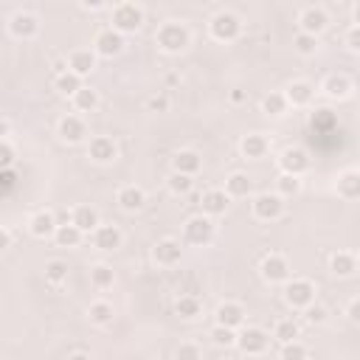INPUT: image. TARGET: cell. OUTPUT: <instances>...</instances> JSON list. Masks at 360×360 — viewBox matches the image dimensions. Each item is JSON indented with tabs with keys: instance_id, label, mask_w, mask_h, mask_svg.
<instances>
[{
	"instance_id": "cell-13",
	"label": "cell",
	"mask_w": 360,
	"mask_h": 360,
	"mask_svg": "<svg viewBox=\"0 0 360 360\" xmlns=\"http://www.w3.org/2000/svg\"><path fill=\"white\" fill-rule=\"evenodd\" d=\"M299 26H301L304 34H312V37H318V34L330 26V17H327V12H323L321 6H307V9L301 12V17H299Z\"/></svg>"
},
{
	"instance_id": "cell-33",
	"label": "cell",
	"mask_w": 360,
	"mask_h": 360,
	"mask_svg": "<svg viewBox=\"0 0 360 360\" xmlns=\"http://www.w3.org/2000/svg\"><path fill=\"white\" fill-rule=\"evenodd\" d=\"M200 310H203V304H200V299H197V296H180V299L174 301V312H177L180 318H186V321L197 318V315H200Z\"/></svg>"
},
{
	"instance_id": "cell-7",
	"label": "cell",
	"mask_w": 360,
	"mask_h": 360,
	"mask_svg": "<svg viewBox=\"0 0 360 360\" xmlns=\"http://www.w3.org/2000/svg\"><path fill=\"white\" fill-rule=\"evenodd\" d=\"M279 166H281V174H296L301 177L307 169H310V152L301 150V147H287L279 158Z\"/></svg>"
},
{
	"instance_id": "cell-6",
	"label": "cell",
	"mask_w": 360,
	"mask_h": 360,
	"mask_svg": "<svg viewBox=\"0 0 360 360\" xmlns=\"http://www.w3.org/2000/svg\"><path fill=\"white\" fill-rule=\"evenodd\" d=\"M254 214H257V220H265V223L279 220L284 214V197L281 194H270V192L257 194L254 197Z\"/></svg>"
},
{
	"instance_id": "cell-10",
	"label": "cell",
	"mask_w": 360,
	"mask_h": 360,
	"mask_svg": "<svg viewBox=\"0 0 360 360\" xmlns=\"http://www.w3.org/2000/svg\"><path fill=\"white\" fill-rule=\"evenodd\" d=\"M180 257H183V248H180L177 239L166 237V239H158L155 248H152V259L161 265V268H174L180 262Z\"/></svg>"
},
{
	"instance_id": "cell-31",
	"label": "cell",
	"mask_w": 360,
	"mask_h": 360,
	"mask_svg": "<svg viewBox=\"0 0 360 360\" xmlns=\"http://www.w3.org/2000/svg\"><path fill=\"white\" fill-rule=\"evenodd\" d=\"M82 88H85V85H82V77L70 74V70H62V74L57 77V90H59V93H65V96H70V99H74Z\"/></svg>"
},
{
	"instance_id": "cell-23",
	"label": "cell",
	"mask_w": 360,
	"mask_h": 360,
	"mask_svg": "<svg viewBox=\"0 0 360 360\" xmlns=\"http://www.w3.org/2000/svg\"><path fill=\"white\" fill-rule=\"evenodd\" d=\"M93 242H96L99 250H116V248H121L124 237H121V231L116 226H99L93 231Z\"/></svg>"
},
{
	"instance_id": "cell-42",
	"label": "cell",
	"mask_w": 360,
	"mask_h": 360,
	"mask_svg": "<svg viewBox=\"0 0 360 360\" xmlns=\"http://www.w3.org/2000/svg\"><path fill=\"white\" fill-rule=\"evenodd\" d=\"M211 341L217 346H237V332L228 327H214L211 330Z\"/></svg>"
},
{
	"instance_id": "cell-53",
	"label": "cell",
	"mask_w": 360,
	"mask_h": 360,
	"mask_svg": "<svg viewBox=\"0 0 360 360\" xmlns=\"http://www.w3.org/2000/svg\"><path fill=\"white\" fill-rule=\"evenodd\" d=\"M12 245V231H9V226H3V248H9Z\"/></svg>"
},
{
	"instance_id": "cell-28",
	"label": "cell",
	"mask_w": 360,
	"mask_h": 360,
	"mask_svg": "<svg viewBox=\"0 0 360 360\" xmlns=\"http://www.w3.org/2000/svg\"><path fill=\"white\" fill-rule=\"evenodd\" d=\"M57 245L59 248H79L82 245V237H85V231H79L74 223H65V226H59L57 228Z\"/></svg>"
},
{
	"instance_id": "cell-44",
	"label": "cell",
	"mask_w": 360,
	"mask_h": 360,
	"mask_svg": "<svg viewBox=\"0 0 360 360\" xmlns=\"http://www.w3.org/2000/svg\"><path fill=\"white\" fill-rule=\"evenodd\" d=\"M177 360H203V349L197 343H180L174 352Z\"/></svg>"
},
{
	"instance_id": "cell-25",
	"label": "cell",
	"mask_w": 360,
	"mask_h": 360,
	"mask_svg": "<svg viewBox=\"0 0 360 360\" xmlns=\"http://www.w3.org/2000/svg\"><path fill=\"white\" fill-rule=\"evenodd\" d=\"M70 223H74L79 231H96L101 223H99V211L93 206H77L74 208V217H70Z\"/></svg>"
},
{
	"instance_id": "cell-30",
	"label": "cell",
	"mask_w": 360,
	"mask_h": 360,
	"mask_svg": "<svg viewBox=\"0 0 360 360\" xmlns=\"http://www.w3.org/2000/svg\"><path fill=\"white\" fill-rule=\"evenodd\" d=\"M330 270H332L335 276L346 279V276H352V273L357 270V259H354L352 254H346V250H341V254H335V257L330 259Z\"/></svg>"
},
{
	"instance_id": "cell-27",
	"label": "cell",
	"mask_w": 360,
	"mask_h": 360,
	"mask_svg": "<svg viewBox=\"0 0 360 360\" xmlns=\"http://www.w3.org/2000/svg\"><path fill=\"white\" fill-rule=\"evenodd\" d=\"M287 104H293V107H307L315 96V88L310 82H293L290 88H287Z\"/></svg>"
},
{
	"instance_id": "cell-46",
	"label": "cell",
	"mask_w": 360,
	"mask_h": 360,
	"mask_svg": "<svg viewBox=\"0 0 360 360\" xmlns=\"http://www.w3.org/2000/svg\"><path fill=\"white\" fill-rule=\"evenodd\" d=\"M335 124V116L330 113V110H318L315 116H312V130H327V127H332Z\"/></svg>"
},
{
	"instance_id": "cell-20",
	"label": "cell",
	"mask_w": 360,
	"mask_h": 360,
	"mask_svg": "<svg viewBox=\"0 0 360 360\" xmlns=\"http://www.w3.org/2000/svg\"><path fill=\"white\" fill-rule=\"evenodd\" d=\"M338 194L343 200H360V169H346L338 174V183H335Z\"/></svg>"
},
{
	"instance_id": "cell-3",
	"label": "cell",
	"mask_w": 360,
	"mask_h": 360,
	"mask_svg": "<svg viewBox=\"0 0 360 360\" xmlns=\"http://www.w3.org/2000/svg\"><path fill=\"white\" fill-rule=\"evenodd\" d=\"M143 26V9L135 3H119L113 9V28L119 34H135Z\"/></svg>"
},
{
	"instance_id": "cell-56",
	"label": "cell",
	"mask_w": 360,
	"mask_h": 360,
	"mask_svg": "<svg viewBox=\"0 0 360 360\" xmlns=\"http://www.w3.org/2000/svg\"><path fill=\"white\" fill-rule=\"evenodd\" d=\"M354 26H360V3L354 6Z\"/></svg>"
},
{
	"instance_id": "cell-52",
	"label": "cell",
	"mask_w": 360,
	"mask_h": 360,
	"mask_svg": "<svg viewBox=\"0 0 360 360\" xmlns=\"http://www.w3.org/2000/svg\"><path fill=\"white\" fill-rule=\"evenodd\" d=\"M82 9H85V12H99V9H104V3H90V0H85Z\"/></svg>"
},
{
	"instance_id": "cell-24",
	"label": "cell",
	"mask_w": 360,
	"mask_h": 360,
	"mask_svg": "<svg viewBox=\"0 0 360 360\" xmlns=\"http://www.w3.org/2000/svg\"><path fill=\"white\" fill-rule=\"evenodd\" d=\"M116 203L124 211H141L143 203H147V194H143V189H138V186H121L119 194H116Z\"/></svg>"
},
{
	"instance_id": "cell-18",
	"label": "cell",
	"mask_w": 360,
	"mask_h": 360,
	"mask_svg": "<svg viewBox=\"0 0 360 360\" xmlns=\"http://www.w3.org/2000/svg\"><path fill=\"white\" fill-rule=\"evenodd\" d=\"M57 228H59V223H57V217L51 211H37V214H31V220H28V231L37 239H46V237L57 234Z\"/></svg>"
},
{
	"instance_id": "cell-34",
	"label": "cell",
	"mask_w": 360,
	"mask_h": 360,
	"mask_svg": "<svg viewBox=\"0 0 360 360\" xmlns=\"http://www.w3.org/2000/svg\"><path fill=\"white\" fill-rule=\"evenodd\" d=\"M281 343H293V341H299V335H301V327L293 321V318H281L279 323H276V332H273Z\"/></svg>"
},
{
	"instance_id": "cell-26",
	"label": "cell",
	"mask_w": 360,
	"mask_h": 360,
	"mask_svg": "<svg viewBox=\"0 0 360 360\" xmlns=\"http://www.w3.org/2000/svg\"><path fill=\"white\" fill-rule=\"evenodd\" d=\"M323 93H327L330 99H346L352 93V82L346 74H330L327 79H323Z\"/></svg>"
},
{
	"instance_id": "cell-21",
	"label": "cell",
	"mask_w": 360,
	"mask_h": 360,
	"mask_svg": "<svg viewBox=\"0 0 360 360\" xmlns=\"http://www.w3.org/2000/svg\"><path fill=\"white\" fill-rule=\"evenodd\" d=\"M239 150H242V155H245V158L257 161V158H265V155H268L270 143H268V138H265V135H259V132H248V135L242 138V143H239Z\"/></svg>"
},
{
	"instance_id": "cell-29",
	"label": "cell",
	"mask_w": 360,
	"mask_h": 360,
	"mask_svg": "<svg viewBox=\"0 0 360 360\" xmlns=\"http://www.w3.org/2000/svg\"><path fill=\"white\" fill-rule=\"evenodd\" d=\"M250 189H254V183H250V177L242 174V172H234V174L226 180V194H228V197H248Z\"/></svg>"
},
{
	"instance_id": "cell-9",
	"label": "cell",
	"mask_w": 360,
	"mask_h": 360,
	"mask_svg": "<svg viewBox=\"0 0 360 360\" xmlns=\"http://www.w3.org/2000/svg\"><path fill=\"white\" fill-rule=\"evenodd\" d=\"M93 51L99 57H116L124 51V34H119L116 28H101L93 40Z\"/></svg>"
},
{
	"instance_id": "cell-40",
	"label": "cell",
	"mask_w": 360,
	"mask_h": 360,
	"mask_svg": "<svg viewBox=\"0 0 360 360\" xmlns=\"http://www.w3.org/2000/svg\"><path fill=\"white\" fill-rule=\"evenodd\" d=\"M276 186H279V194H281V197H293V194L301 192V177H296V174H279Z\"/></svg>"
},
{
	"instance_id": "cell-47",
	"label": "cell",
	"mask_w": 360,
	"mask_h": 360,
	"mask_svg": "<svg viewBox=\"0 0 360 360\" xmlns=\"http://www.w3.org/2000/svg\"><path fill=\"white\" fill-rule=\"evenodd\" d=\"M0 166H3V169H12V166H14V147H12L9 141L0 143Z\"/></svg>"
},
{
	"instance_id": "cell-41",
	"label": "cell",
	"mask_w": 360,
	"mask_h": 360,
	"mask_svg": "<svg viewBox=\"0 0 360 360\" xmlns=\"http://www.w3.org/2000/svg\"><path fill=\"white\" fill-rule=\"evenodd\" d=\"M262 110H265L268 116H281V113L287 110V96H284V93H270V96H265V99H262Z\"/></svg>"
},
{
	"instance_id": "cell-38",
	"label": "cell",
	"mask_w": 360,
	"mask_h": 360,
	"mask_svg": "<svg viewBox=\"0 0 360 360\" xmlns=\"http://www.w3.org/2000/svg\"><path fill=\"white\" fill-rule=\"evenodd\" d=\"M293 48H296L301 57H312V54L318 51V37H312V34L299 31L296 37H293Z\"/></svg>"
},
{
	"instance_id": "cell-45",
	"label": "cell",
	"mask_w": 360,
	"mask_h": 360,
	"mask_svg": "<svg viewBox=\"0 0 360 360\" xmlns=\"http://www.w3.org/2000/svg\"><path fill=\"white\" fill-rule=\"evenodd\" d=\"M304 318L310 321V323H323V321H327V307H321V304H310L307 310H304Z\"/></svg>"
},
{
	"instance_id": "cell-11",
	"label": "cell",
	"mask_w": 360,
	"mask_h": 360,
	"mask_svg": "<svg viewBox=\"0 0 360 360\" xmlns=\"http://www.w3.org/2000/svg\"><path fill=\"white\" fill-rule=\"evenodd\" d=\"M259 273H262V279H265L268 284H279V281H287V279H290V265H287L284 257L270 254V257L262 259Z\"/></svg>"
},
{
	"instance_id": "cell-36",
	"label": "cell",
	"mask_w": 360,
	"mask_h": 360,
	"mask_svg": "<svg viewBox=\"0 0 360 360\" xmlns=\"http://www.w3.org/2000/svg\"><path fill=\"white\" fill-rule=\"evenodd\" d=\"M88 318H90L93 323H99V327H104V323L113 321V304H107V301H93L90 310H88Z\"/></svg>"
},
{
	"instance_id": "cell-16",
	"label": "cell",
	"mask_w": 360,
	"mask_h": 360,
	"mask_svg": "<svg viewBox=\"0 0 360 360\" xmlns=\"http://www.w3.org/2000/svg\"><path fill=\"white\" fill-rule=\"evenodd\" d=\"M231 197L226 194V189H211L200 197V206H203V214L206 217H220V214H226Z\"/></svg>"
},
{
	"instance_id": "cell-14",
	"label": "cell",
	"mask_w": 360,
	"mask_h": 360,
	"mask_svg": "<svg viewBox=\"0 0 360 360\" xmlns=\"http://www.w3.org/2000/svg\"><path fill=\"white\" fill-rule=\"evenodd\" d=\"M9 31L14 34L17 40H31V37H37L40 23H37V17L28 14V12H17V14L9 20Z\"/></svg>"
},
{
	"instance_id": "cell-37",
	"label": "cell",
	"mask_w": 360,
	"mask_h": 360,
	"mask_svg": "<svg viewBox=\"0 0 360 360\" xmlns=\"http://www.w3.org/2000/svg\"><path fill=\"white\" fill-rule=\"evenodd\" d=\"M46 281H51V284H62V281H68V262H62V259H51V262H46Z\"/></svg>"
},
{
	"instance_id": "cell-35",
	"label": "cell",
	"mask_w": 360,
	"mask_h": 360,
	"mask_svg": "<svg viewBox=\"0 0 360 360\" xmlns=\"http://www.w3.org/2000/svg\"><path fill=\"white\" fill-rule=\"evenodd\" d=\"M74 107L79 113H93L99 107V93L93 88H82L77 96H74Z\"/></svg>"
},
{
	"instance_id": "cell-19",
	"label": "cell",
	"mask_w": 360,
	"mask_h": 360,
	"mask_svg": "<svg viewBox=\"0 0 360 360\" xmlns=\"http://www.w3.org/2000/svg\"><path fill=\"white\" fill-rule=\"evenodd\" d=\"M85 135H88V124L79 116H65L59 121V138L65 143H79V141H85Z\"/></svg>"
},
{
	"instance_id": "cell-4",
	"label": "cell",
	"mask_w": 360,
	"mask_h": 360,
	"mask_svg": "<svg viewBox=\"0 0 360 360\" xmlns=\"http://www.w3.org/2000/svg\"><path fill=\"white\" fill-rule=\"evenodd\" d=\"M284 301L290 304V307L307 310V307L315 301V284H312L310 279H293V281H287V287H284Z\"/></svg>"
},
{
	"instance_id": "cell-48",
	"label": "cell",
	"mask_w": 360,
	"mask_h": 360,
	"mask_svg": "<svg viewBox=\"0 0 360 360\" xmlns=\"http://www.w3.org/2000/svg\"><path fill=\"white\" fill-rule=\"evenodd\" d=\"M147 107H150L152 113H166V110H169V99H166L163 93H161V96H152V99L147 101Z\"/></svg>"
},
{
	"instance_id": "cell-49",
	"label": "cell",
	"mask_w": 360,
	"mask_h": 360,
	"mask_svg": "<svg viewBox=\"0 0 360 360\" xmlns=\"http://www.w3.org/2000/svg\"><path fill=\"white\" fill-rule=\"evenodd\" d=\"M346 46L360 54V26H352V28L346 31Z\"/></svg>"
},
{
	"instance_id": "cell-54",
	"label": "cell",
	"mask_w": 360,
	"mask_h": 360,
	"mask_svg": "<svg viewBox=\"0 0 360 360\" xmlns=\"http://www.w3.org/2000/svg\"><path fill=\"white\" fill-rule=\"evenodd\" d=\"M68 360H90V354H85V352H74V354H70Z\"/></svg>"
},
{
	"instance_id": "cell-12",
	"label": "cell",
	"mask_w": 360,
	"mask_h": 360,
	"mask_svg": "<svg viewBox=\"0 0 360 360\" xmlns=\"http://www.w3.org/2000/svg\"><path fill=\"white\" fill-rule=\"evenodd\" d=\"M88 158L96 161V163H110V161H116V158H119L116 141H113V138H107V135H96V138H90Z\"/></svg>"
},
{
	"instance_id": "cell-17",
	"label": "cell",
	"mask_w": 360,
	"mask_h": 360,
	"mask_svg": "<svg viewBox=\"0 0 360 360\" xmlns=\"http://www.w3.org/2000/svg\"><path fill=\"white\" fill-rule=\"evenodd\" d=\"M245 323V307L237 304V301H226L217 307V327H228V330H237Z\"/></svg>"
},
{
	"instance_id": "cell-5",
	"label": "cell",
	"mask_w": 360,
	"mask_h": 360,
	"mask_svg": "<svg viewBox=\"0 0 360 360\" xmlns=\"http://www.w3.org/2000/svg\"><path fill=\"white\" fill-rule=\"evenodd\" d=\"M183 237H186V242H189V245L206 248V245L214 239V223H211V217L200 214V217L186 220V226H183Z\"/></svg>"
},
{
	"instance_id": "cell-2",
	"label": "cell",
	"mask_w": 360,
	"mask_h": 360,
	"mask_svg": "<svg viewBox=\"0 0 360 360\" xmlns=\"http://www.w3.org/2000/svg\"><path fill=\"white\" fill-rule=\"evenodd\" d=\"M208 31H211L214 40L234 43L239 34H242V23H239V17L231 14V12H217V14L211 17V23H208Z\"/></svg>"
},
{
	"instance_id": "cell-55",
	"label": "cell",
	"mask_w": 360,
	"mask_h": 360,
	"mask_svg": "<svg viewBox=\"0 0 360 360\" xmlns=\"http://www.w3.org/2000/svg\"><path fill=\"white\" fill-rule=\"evenodd\" d=\"M242 99H245L242 90H231V101H242Z\"/></svg>"
},
{
	"instance_id": "cell-22",
	"label": "cell",
	"mask_w": 360,
	"mask_h": 360,
	"mask_svg": "<svg viewBox=\"0 0 360 360\" xmlns=\"http://www.w3.org/2000/svg\"><path fill=\"white\" fill-rule=\"evenodd\" d=\"M172 166H174V172H180V174L194 177V174L203 169V158H200L194 150H180V152L172 158Z\"/></svg>"
},
{
	"instance_id": "cell-15",
	"label": "cell",
	"mask_w": 360,
	"mask_h": 360,
	"mask_svg": "<svg viewBox=\"0 0 360 360\" xmlns=\"http://www.w3.org/2000/svg\"><path fill=\"white\" fill-rule=\"evenodd\" d=\"M96 51H90V48H77L74 54H70L68 57V70H70V74H77V77H88L90 74V70L96 68Z\"/></svg>"
},
{
	"instance_id": "cell-8",
	"label": "cell",
	"mask_w": 360,
	"mask_h": 360,
	"mask_svg": "<svg viewBox=\"0 0 360 360\" xmlns=\"http://www.w3.org/2000/svg\"><path fill=\"white\" fill-rule=\"evenodd\" d=\"M268 343H270V338L259 327H248V330H242L237 335V346H239L242 354H262L268 349Z\"/></svg>"
},
{
	"instance_id": "cell-51",
	"label": "cell",
	"mask_w": 360,
	"mask_h": 360,
	"mask_svg": "<svg viewBox=\"0 0 360 360\" xmlns=\"http://www.w3.org/2000/svg\"><path fill=\"white\" fill-rule=\"evenodd\" d=\"M349 318H352L354 323H360V299H354V301L349 304Z\"/></svg>"
},
{
	"instance_id": "cell-50",
	"label": "cell",
	"mask_w": 360,
	"mask_h": 360,
	"mask_svg": "<svg viewBox=\"0 0 360 360\" xmlns=\"http://www.w3.org/2000/svg\"><path fill=\"white\" fill-rule=\"evenodd\" d=\"M14 180H17L14 169H3V174H0V183H3V192H12V189H14Z\"/></svg>"
},
{
	"instance_id": "cell-32",
	"label": "cell",
	"mask_w": 360,
	"mask_h": 360,
	"mask_svg": "<svg viewBox=\"0 0 360 360\" xmlns=\"http://www.w3.org/2000/svg\"><path fill=\"white\" fill-rule=\"evenodd\" d=\"M90 281H93L96 290H107V287H113L116 273H113L110 265H93L90 268Z\"/></svg>"
},
{
	"instance_id": "cell-1",
	"label": "cell",
	"mask_w": 360,
	"mask_h": 360,
	"mask_svg": "<svg viewBox=\"0 0 360 360\" xmlns=\"http://www.w3.org/2000/svg\"><path fill=\"white\" fill-rule=\"evenodd\" d=\"M189 40H192L189 28H186L183 23H174V20L163 23V26L158 28V34H155V43H158V48H161L163 54H180V51H186V48H189Z\"/></svg>"
},
{
	"instance_id": "cell-43",
	"label": "cell",
	"mask_w": 360,
	"mask_h": 360,
	"mask_svg": "<svg viewBox=\"0 0 360 360\" xmlns=\"http://www.w3.org/2000/svg\"><path fill=\"white\" fill-rule=\"evenodd\" d=\"M281 360H307V349H304L299 341L284 343V346H281Z\"/></svg>"
},
{
	"instance_id": "cell-39",
	"label": "cell",
	"mask_w": 360,
	"mask_h": 360,
	"mask_svg": "<svg viewBox=\"0 0 360 360\" xmlns=\"http://www.w3.org/2000/svg\"><path fill=\"white\" fill-rule=\"evenodd\" d=\"M166 183H169V192H172V194H189V192H192V186H194V180H192L189 174L172 172Z\"/></svg>"
}]
</instances>
